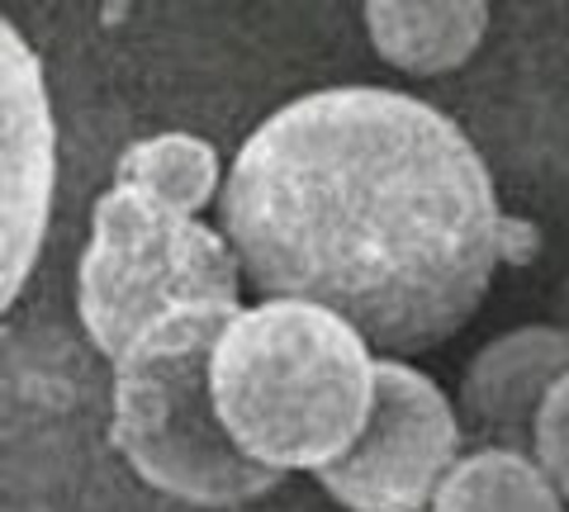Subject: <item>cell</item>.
Returning <instances> with one entry per match:
<instances>
[{
    "label": "cell",
    "instance_id": "1",
    "mask_svg": "<svg viewBox=\"0 0 569 512\" xmlns=\"http://www.w3.org/2000/svg\"><path fill=\"white\" fill-rule=\"evenodd\" d=\"M219 214L257 294L342 313L385 357L451 342L503 252L485 157L441 110L380 86L276 110L228 167Z\"/></svg>",
    "mask_w": 569,
    "mask_h": 512
},
{
    "label": "cell",
    "instance_id": "2",
    "mask_svg": "<svg viewBox=\"0 0 569 512\" xmlns=\"http://www.w3.org/2000/svg\"><path fill=\"white\" fill-rule=\"evenodd\" d=\"M213 403L228 436L266 470H323L361 436L376 357L342 313L305 299L238 309L213 347Z\"/></svg>",
    "mask_w": 569,
    "mask_h": 512
},
{
    "label": "cell",
    "instance_id": "3",
    "mask_svg": "<svg viewBox=\"0 0 569 512\" xmlns=\"http://www.w3.org/2000/svg\"><path fill=\"white\" fill-rule=\"evenodd\" d=\"M238 309V299L171 309L114 361L110 436L119 455L138 480L194 508L252 503L280 480L228 436L213 403V347Z\"/></svg>",
    "mask_w": 569,
    "mask_h": 512
},
{
    "label": "cell",
    "instance_id": "4",
    "mask_svg": "<svg viewBox=\"0 0 569 512\" xmlns=\"http://www.w3.org/2000/svg\"><path fill=\"white\" fill-rule=\"evenodd\" d=\"M238 294L242 261L223 233L123 181L100 195L81 257V323L100 357L119 361L171 309Z\"/></svg>",
    "mask_w": 569,
    "mask_h": 512
},
{
    "label": "cell",
    "instance_id": "5",
    "mask_svg": "<svg viewBox=\"0 0 569 512\" xmlns=\"http://www.w3.org/2000/svg\"><path fill=\"white\" fill-rule=\"evenodd\" d=\"M456 441L447 394L403 357H380L376 403L361 436L313 474L351 512H418L456 465Z\"/></svg>",
    "mask_w": 569,
    "mask_h": 512
},
{
    "label": "cell",
    "instance_id": "6",
    "mask_svg": "<svg viewBox=\"0 0 569 512\" xmlns=\"http://www.w3.org/2000/svg\"><path fill=\"white\" fill-rule=\"evenodd\" d=\"M0 91H6V304L29 280L48 233L52 181H58V129L48 110L39 58L20 29H0Z\"/></svg>",
    "mask_w": 569,
    "mask_h": 512
},
{
    "label": "cell",
    "instance_id": "7",
    "mask_svg": "<svg viewBox=\"0 0 569 512\" xmlns=\"http://www.w3.org/2000/svg\"><path fill=\"white\" fill-rule=\"evenodd\" d=\"M565 375H569V328H550V323L512 328L470 361L466 384H460V403H466L470 418L498 432H518L527 422L537 428L541 403Z\"/></svg>",
    "mask_w": 569,
    "mask_h": 512
},
{
    "label": "cell",
    "instance_id": "8",
    "mask_svg": "<svg viewBox=\"0 0 569 512\" xmlns=\"http://www.w3.org/2000/svg\"><path fill=\"white\" fill-rule=\"evenodd\" d=\"M489 0H366L376 52L413 77L456 72L485 39Z\"/></svg>",
    "mask_w": 569,
    "mask_h": 512
},
{
    "label": "cell",
    "instance_id": "9",
    "mask_svg": "<svg viewBox=\"0 0 569 512\" xmlns=\"http://www.w3.org/2000/svg\"><path fill=\"white\" fill-rule=\"evenodd\" d=\"M432 512H565V493L541 461L518 451H479L447 470L432 493Z\"/></svg>",
    "mask_w": 569,
    "mask_h": 512
},
{
    "label": "cell",
    "instance_id": "10",
    "mask_svg": "<svg viewBox=\"0 0 569 512\" xmlns=\"http://www.w3.org/2000/svg\"><path fill=\"white\" fill-rule=\"evenodd\" d=\"M119 181L152 190L157 200L186 209V214H200V209L219 195V157H213L204 138L157 133L119 157Z\"/></svg>",
    "mask_w": 569,
    "mask_h": 512
},
{
    "label": "cell",
    "instance_id": "11",
    "mask_svg": "<svg viewBox=\"0 0 569 512\" xmlns=\"http://www.w3.org/2000/svg\"><path fill=\"white\" fill-rule=\"evenodd\" d=\"M531 441H537V461L550 474V484H556L569 499V375L541 403L537 428H531Z\"/></svg>",
    "mask_w": 569,
    "mask_h": 512
},
{
    "label": "cell",
    "instance_id": "12",
    "mask_svg": "<svg viewBox=\"0 0 569 512\" xmlns=\"http://www.w3.org/2000/svg\"><path fill=\"white\" fill-rule=\"evenodd\" d=\"M560 313L569 318V285H565V294H560Z\"/></svg>",
    "mask_w": 569,
    "mask_h": 512
}]
</instances>
